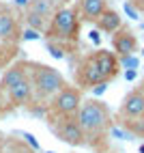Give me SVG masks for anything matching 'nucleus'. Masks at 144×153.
<instances>
[{"label": "nucleus", "mask_w": 144, "mask_h": 153, "mask_svg": "<svg viewBox=\"0 0 144 153\" xmlns=\"http://www.w3.org/2000/svg\"><path fill=\"white\" fill-rule=\"evenodd\" d=\"M37 39H41V33L35 28H26L22 30V41H37Z\"/></svg>", "instance_id": "obj_20"}, {"label": "nucleus", "mask_w": 144, "mask_h": 153, "mask_svg": "<svg viewBox=\"0 0 144 153\" xmlns=\"http://www.w3.org/2000/svg\"><path fill=\"white\" fill-rule=\"evenodd\" d=\"M56 4H54V0H30V4L26 11H32V13H39V15H43V17H52L54 11H56Z\"/></svg>", "instance_id": "obj_14"}, {"label": "nucleus", "mask_w": 144, "mask_h": 153, "mask_svg": "<svg viewBox=\"0 0 144 153\" xmlns=\"http://www.w3.org/2000/svg\"><path fill=\"white\" fill-rule=\"evenodd\" d=\"M95 24H97V28L101 33L114 35L118 28H123V17H120L118 11H114V9H106V11L95 19Z\"/></svg>", "instance_id": "obj_13"}, {"label": "nucleus", "mask_w": 144, "mask_h": 153, "mask_svg": "<svg viewBox=\"0 0 144 153\" xmlns=\"http://www.w3.org/2000/svg\"><path fill=\"white\" fill-rule=\"evenodd\" d=\"M80 104H82V91L78 86L65 84L47 104V110L52 112V117H75Z\"/></svg>", "instance_id": "obj_5"}, {"label": "nucleus", "mask_w": 144, "mask_h": 153, "mask_svg": "<svg viewBox=\"0 0 144 153\" xmlns=\"http://www.w3.org/2000/svg\"><path fill=\"white\" fill-rule=\"evenodd\" d=\"M80 15L75 11V7H58L54 15L49 17V26L45 30V35L49 41L58 43H75L80 37Z\"/></svg>", "instance_id": "obj_4"}, {"label": "nucleus", "mask_w": 144, "mask_h": 153, "mask_svg": "<svg viewBox=\"0 0 144 153\" xmlns=\"http://www.w3.org/2000/svg\"><path fill=\"white\" fill-rule=\"evenodd\" d=\"M0 153H4V149H2V147H0Z\"/></svg>", "instance_id": "obj_27"}, {"label": "nucleus", "mask_w": 144, "mask_h": 153, "mask_svg": "<svg viewBox=\"0 0 144 153\" xmlns=\"http://www.w3.org/2000/svg\"><path fill=\"white\" fill-rule=\"evenodd\" d=\"M101 82H108V80L99 71V67H97L95 60H92V56H86L78 67V84L84 86V88H92L95 84H101Z\"/></svg>", "instance_id": "obj_9"}, {"label": "nucleus", "mask_w": 144, "mask_h": 153, "mask_svg": "<svg viewBox=\"0 0 144 153\" xmlns=\"http://www.w3.org/2000/svg\"><path fill=\"white\" fill-rule=\"evenodd\" d=\"M108 9V0H78L75 11L80 19L84 22H95V19Z\"/></svg>", "instance_id": "obj_12"}, {"label": "nucleus", "mask_w": 144, "mask_h": 153, "mask_svg": "<svg viewBox=\"0 0 144 153\" xmlns=\"http://www.w3.org/2000/svg\"><path fill=\"white\" fill-rule=\"evenodd\" d=\"M28 4H30V0H15L17 9H28Z\"/></svg>", "instance_id": "obj_22"}, {"label": "nucleus", "mask_w": 144, "mask_h": 153, "mask_svg": "<svg viewBox=\"0 0 144 153\" xmlns=\"http://www.w3.org/2000/svg\"><path fill=\"white\" fill-rule=\"evenodd\" d=\"M140 153H144V145H142V147H140Z\"/></svg>", "instance_id": "obj_26"}, {"label": "nucleus", "mask_w": 144, "mask_h": 153, "mask_svg": "<svg viewBox=\"0 0 144 153\" xmlns=\"http://www.w3.org/2000/svg\"><path fill=\"white\" fill-rule=\"evenodd\" d=\"M22 41V22L15 9L0 2V45H17Z\"/></svg>", "instance_id": "obj_7"}, {"label": "nucleus", "mask_w": 144, "mask_h": 153, "mask_svg": "<svg viewBox=\"0 0 144 153\" xmlns=\"http://www.w3.org/2000/svg\"><path fill=\"white\" fill-rule=\"evenodd\" d=\"M19 136H22L26 142H28V147L30 149H32V151H41V145H39V140L32 136V134H28V131H22V134H19Z\"/></svg>", "instance_id": "obj_19"}, {"label": "nucleus", "mask_w": 144, "mask_h": 153, "mask_svg": "<svg viewBox=\"0 0 144 153\" xmlns=\"http://www.w3.org/2000/svg\"><path fill=\"white\" fill-rule=\"evenodd\" d=\"M90 39H92L95 43H99V35H97V33H90Z\"/></svg>", "instance_id": "obj_24"}, {"label": "nucleus", "mask_w": 144, "mask_h": 153, "mask_svg": "<svg viewBox=\"0 0 144 153\" xmlns=\"http://www.w3.org/2000/svg\"><path fill=\"white\" fill-rule=\"evenodd\" d=\"M13 110V104L9 101V97H7V93L2 88H0V117L2 114H7V112H11Z\"/></svg>", "instance_id": "obj_18"}, {"label": "nucleus", "mask_w": 144, "mask_h": 153, "mask_svg": "<svg viewBox=\"0 0 144 153\" xmlns=\"http://www.w3.org/2000/svg\"><path fill=\"white\" fill-rule=\"evenodd\" d=\"M120 117L125 121H140L144 119V91L136 88L125 95L120 104Z\"/></svg>", "instance_id": "obj_8"}, {"label": "nucleus", "mask_w": 144, "mask_h": 153, "mask_svg": "<svg viewBox=\"0 0 144 153\" xmlns=\"http://www.w3.org/2000/svg\"><path fill=\"white\" fill-rule=\"evenodd\" d=\"M75 121L86 136V145H99L101 140H106L112 125L108 106L97 97H90L86 101L82 99L80 110L75 112Z\"/></svg>", "instance_id": "obj_1"}, {"label": "nucleus", "mask_w": 144, "mask_h": 153, "mask_svg": "<svg viewBox=\"0 0 144 153\" xmlns=\"http://www.w3.org/2000/svg\"><path fill=\"white\" fill-rule=\"evenodd\" d=\"M47 153H54V151H47Z\"/></svg>", "instance_id": "obj_28"}, {"label": "nucleus", "mask_w": 144, "mask_h": 153, "mask_svg": "<svg viewBox=\"0 0 144 153\" xmlns=\"http://www.w3.org/2000/svg\"><path fill=\"white\" fill-rule=\"evenodd\" d=\"M112 45H114V54L120 58V56H131L136 54L138 50V39L136 35L127 28H118L114 35H112Z\"/></svg>", "instance_id": "obj_11"}, {"label": "nucleus", "mask_w": 144, "mask_h": 153, "mask_svg": "<svg viewBox=\"0 0 144 153\" xmlns=\"http://www.w3.org/2000/svg\"><path fill=\"white\" fill-rule=\"evenodd\" d=\"M125 78H127V80H133V78H136V69H129L127 74H125Z\"/></svg>", "instance_id": "obj_23"}, {"label": "nucleus", "mask_w": 144, "mask_h": 153, "mask_svg": "<svg viewBox=\"0 0 144 153\" xmlns=\"http://www.w3.org/2000/svg\"><path fill=\"white\" fill-rule=\"evenodd\" d=\"M24 22L28 24V28H35V30H39V33H45L47 26H49V19L47 17L39 15V13H32V11H26Z\"/></svg>", "instance_id": "obj_15"}, {"label": "nucleus", "mask_w": 144, "mask_h": 153, "mask_svg": "<svg viewBox=\"0 0 144 153\" xmlns=\"http://www.w3.org/2000/svg\"><path fill=\"white\" fill-rule=\"evenodd\" d=\"M15 58V45H0V69H4Z\"/></svg>", "instance_id": "obj_16"}, {"label": "nucleus", "mask_w": 144, "mask_h": 153, "mask_svg": "<svg viewBox=\"0 0 144 153\" xmlns=\"http://www.w3.org/2000/svg\"><path fill=\"white\" fill-rule=\"evenodd\" d=\"M49 129L54 131V136L58 140L67 142L71 147L86 145V136L82 131L80 123L75 121V117H49Z\"/></svg>", "instance_id": "obj_6"}, {"label": "nucleus", "mask_w": 144, "mask_h": 153, "mask_svg": "<svg viewBox=\"0 0 144 153\" xmlns=\"http://www.w3.org/2000/svg\"><path fill=\"white\" fill-rule=\"evenodd\" d=\"M90 56H92V60L97 63L99 71L103 74V78L108 80V82L118 76V71H120V60H118V56H116L114 52H110V50H97V52H92Z\"/></svg>", "instance_id": "obj_10"}, {"label": "nucleus", "mask_w": 144, "mask_h": 153, "mask_svg": "<svg viewBox=\"0 0 144 153\" xmlns=\"http://www.w3.org/2000/svg\"><path fill=\"white\" fill-rule=\"evenodd\" d=\"M24 65L30 78V86H32V101L47 106L52 97L67 84L65 76L52 65L37 63V60H24Z\"/></svg>", "instance_id": "obj_2"}, {"label": "nucleus", "mask_w": 144, "mask_h": 153, "mask_svg": "<svg viewBox=\"0 0 144 153\" xmlns=\"http://www.w3.org/2000/svg\"><path fill=\"white\" fill-rule=\"evenodd\" d=\"M106 88H108V82H101V84H95V88H92V91H95V95H101Z\"/></svg>", "instance_id": "obj_21"}, {"label": "nucleus", "mask_w": 144, "mask_h": 153, "mask_svg": "<svg viewBox=\"0 0 144 153\" xmlns=\"http://www.w3.org/2000/svg\"><path fill=\"white\" fill-rule=\"evenodd\" d=\"M2 145H4V140H2V136H0V147H2Z\"/></svg>", "instance_id": "obj_25"}, {"label": "nucleus", "mask_w": 144, "mask_h": 153, "mask_svg": "<svg viewBox=\"0 0 144 153\" xmlns=\"http://www.w3.org/2000/svg\"><path fill=\"white\" fill-rule=\"evenodd\" d=\"M0 88L7 93L13 108L32 104V86H30V78L24 63H11L4 69L0 78Z\"/></svg>", "instance_id": "obj_3"}, {"label": "nucleus", "mask_w": 144, "mask_h": 153, "mask_svg": "<svg viewBox=\"0 0 144 153\" xmlns=\"http://www.w3.org/2000/svg\"><path fill=\"white\" fill-rule=\"evenodd\" d=\"M47 50H49V54H52L54 58H58V60L65 58V48L60 45L58 41H47Z\"/></svg>", "instance_id": "obj_17"}]
</instances>
